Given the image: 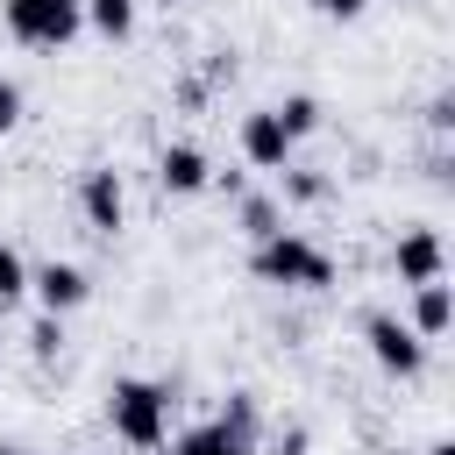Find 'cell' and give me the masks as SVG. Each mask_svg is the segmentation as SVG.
<instances>
[{"instance_id": "ffe728a7", "label": "cell", "mask_w": 455, "mask_h": 455, "mask_svg": "<svg viewBox=\"0 0 455 455\" xmlns=\"http://www.w3.org/2000/svg\"><path fill=\"white\" fill-rule=\"evenodd\" d=\"M313 7H320V14H334V21H355L370 0H313Z\"/></svg>"}, {"instance_id": "e0dca14e", "label": "cell", "mask_w": 455, "mask_h": 455, "mask_svg": "<svg viewBox=\"0 0 455 455\" xmlns=\"http://www.w3.org/2000/svg\"><path fill=\"white\" fill-rule=\"evenodd\" d=\"M57 348H64V320L43 313V320L28 327V355H36V363H57Z\"/></svg>"}, {"instance_id": "ba28073f", "label": "cell", "mask_w": 455, "mask_h": 455, "mask_svg": "<svg viewBox=\"0 0 455 455\" xmlns=\"http://www.w3.org/2000/svg\"><path fill=\"white\" fill-rule=\"evenodd\" d=\"M391 270H398V284H434V277H448L441 235H434V228H405L398 249H391Z\"/></svg>"}, {"instance_id": "5bb4252c", "label": "cell", "mask_w": 455, "mask_h": 455, "mask_svg": "<svg viewBox=\"0 0 455 455\" xmlns=\"http://www.w3.org/2000/svg\"><path fill=\"white\" fill-rule=\"evenodd\" d=\"M270 114L284 121V135H291V142H306V135L320 128V100H313V92H284V100H277Z\"/></svg>"}, {"instance_id": "44dd1931", "label": "cell", "mask_w": 455, "mask_h": 455, "mask_svg": "<svg viewBox=\"0 0 455 455\" xmlns=\"http://www.w3.org/2000/svg\"><path fill=\"white\" fill-rule=\"evenodd\" d=\"M427 121H434V128H455V100H448V92H441V100H434V107H427Z\"/></svg>"}, {"instance_id": "d6986e66", "label": "cell", "mask_w": 455, "mask_h": 455, "mask_svg": "<svg viewBox=\"0 0 455 455\" xmlns=\"http://www.w3.org/2000/svg\"><path fill=\"white\" fill-rule=\"evenodd\" d=\"M14 121H21V85H14L7 71H0V135H7Z\"/></svg>"}, {"instance_id": "3957f363", "label": "cell", "mask_w": 455, "mask_h": 455, "mask_svg": "<svg viewBox=\"0 0 455 455\" xmlns=\"http://www.w3.org/2000/svg\"><path fill=\"white\" fill-rule=\"evenodd\" d=\"M0 21L21 50H64L85 36V0H7Z\"/></svg>"}, {"instance_id": "9a60e30c", "label": "cell", "mask_w": 455, "mask_h": 455, "mask_svg": "<svg viewBox=\"0 0 455 455\" xmlns=\"http://www.w3.org/2000/svg\"><path fill=\"white\" fill-rule=\"evenodd\" d=\"M235 199H242V235H249V242H263V235H277V228H284L277 199H263V192H235Z\"/></svg>"}, {"instance_id": "7402d4cb", "label": "cell", "mask_w": 455, "mask_h": 455, "mask_svg": "<svg viewBox=\"0 0 455 455\" xmlns=\"http://www.w3.org/2000/svg\"><path fill=\"white\" fill-rule=\"evenodd\" d=\"M427 455H455V441H434V448H427Z\"/></svg>"}, {"instance_id": "603a6c76", "label": "cell", "mask_w": 455, "mask_h": 455, "mask_svg": "<svg viewBox=\"0 0 455 455\" xmlns=\"http://www.w3.org/2000/svg\"><path fill=\"white\" fill-rule=\"evenodd\" d=\"M0 455H28V448H0Z\"/></svg>"}, {"instance_id": "52a82bcc", "label": "cell", "mask_w": 455, "mask_h": 455, "mask_svg": "<svg viewBox=\"0 0 455 455\" xmlns=\"http://www.w3.org/2000/svg\"><path fill=\"white\" fill-rule=\"evenodd\" d=\"M235 142H242V164H249V171H284V164H291V149H299L270 107L242 114V135H235Z\"/></svg>"}, {"instance_id": "9c48e42d", "label": "cell", "mask_w": 455, "mask_h": 455, "mask_svg": "<svg viewBox=\"0 0 455 455\" xmlns=\"http://www.w3.org/2000/svg\"><path fill=\"white\" fill-rule=\"evenodd\" d=\"M156 185H164V192H178V199L206 192V185H213V164H206V149H199V142H171V149L156 156Z\"/></svg>"}, {"instance_id": "5b68a950", "label": "cell", "mask_w": 455, "mask_h": 455, "mask_svg": "<svg viewBox=\"0 0 455 455\" xmlns=\"http://www.w3.org/2000/svg\"><path fill=\"white\" fill-rule=\"evenodd\" d=\"M78 213H85L92 235H121V220H128V185H121L114 164H92V171L78 178Z\"/></svg>"}, {"instance_id": "8fae6325", "label": "cell", "mask_w": 455, "mask_h": 455, "mask_svg": "<svg viewBox=\"0 0 455 455\" xmlns=\"http://www.w3.org/2000/svg\"><path fill=\"white\" fill-rule=\"evenodd\" d=\"M448 320H455V291H448L441 277H434V284H412V320H405V327H412L419 341H441Z\"/></svg>"}, {"instance_id": "30bf717a", "label": "cell", "mask_w": 455, "mask_h": 455, "mask_svg": "<svg viewBox=\"0 0 455 455\" xmlns=\"http://www.w3.org/2000/svg\"><path fill=\"white\" fill-rule=\"evenodd\" d=\"M171 455H256V441L235 434L228 419H199V427H185V434L171 441Z\"/></svg>"}, {"instance_id": "7a4b0ae2", "label": "cell", "mask_w": 455, "mask_h": 455, "mask_svg": "<svg viewBox=\"0 0 455 455\" xmlns=\"http://www.w3.org/2000/svg\"><path fill=\"white\" fill-rule=\"evenodd\" d=\"M107 427H114V441H128V448H164V441H171V391H164L156 377H114V391H107Z\"/></svg>"}, {"instance_id": "277c9868", "label": "cell", "mask_w": 455, "mask_h": 455, "mask_svg": "<svg viewBox=\"0 0 455 455\" xmlns=\"http://www.w3.org/2000/svg\"><path fill=\"white\" fill-rule=\"evenodd\" d=\"M363 348H370V363H377L384 377H398V384H412V377L427 370V341H419L398 313H363Z\"/></svg>"}, {"instance_id": "6da1fadb", "label": "cell", "mask_w": 455, "mask_h": 455, "mask_svg": "<svg viewBox=\"0 0 455 455\" xmlns=\"http://www.w3.org/2000/svg\"><path fill=\"white\" fill-rule=\"evenodd\" d=\"M249 277L256 284H284V291H327L334 284V256L299 235V228H277L263 242H249Z\"/></svg>"}, {"instance_id": "4fadbf2b", "label": "cell", "mask_w": 455, "mask_h": 455, "mask_svg": "<svg viewBox=\"0 0 455 455\" xmlns=\"http://www.w3.org/2000/svg\"><path fill=\"white\" fill-rule=\"evenodd\" d=\"M277 178H284V199H291V206H327V199H334V178H327V171H306V164H284Z\"/></svg>"}, {"instance_id": "7c38bea8", "label": "cell", "mask_w": 455, "mask_h": 455, "mask_svg": "<svg viewBox=\"0 0 455 455\" xmlns=\"http://www.w3.org/2000/svg\"><path fill=\"white\" fill-rule=\"evenodd\" d=\"M85 28L107 36V43H128L135 36V0H85Z\"/></svg>"}, {"instance_id": "8992f818", "label": "cell", "mask_w": 455, "mask_h": 455, "mask_svg": "<svg viewBox=\"0 0 455 455\" xmlns=\"http://www.w3.org/2000/svg\"><path fill=\"white\" fill-rule=\"evenodd\" d=\"M28 291H36V306L43 313H78L85 299H92V277L78 270V263H64V256H50V263H28Z\"/></svg>"}, {"instance_id": "ac0fdd59", "label": "cell", "mask_w": 455, "mask_h": 455, "mask_svg": "<svg viewBox=\"0 0 455 455\" xmlns=\"http://www.w3.org/2000/svg\"><path fill=\"white\" fill-rule=\"evenodd\" d=\"M220 419H228V427H235V434H249V441H256V398H249V391H235V398H228V412H220Z\"/></svg>"}, {"instance_id": "2e32d148", "label": "cell", "mask_w": 455, "mask_h": 455, "mask_svg": "<svg viewBox=\"0 0 455 455\" xmlns=\"http://www.w3.org/2000/svg\"><path fill=\"white\" fill-rule=\"evenodd\" d=\"M21 299H28V256L14 242H0V313L21 306Z\"/></svg>"}]
</instances>
